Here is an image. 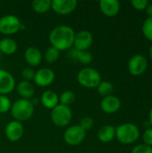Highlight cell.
I'll return each instance as SVG.
<instances>
[{
	"mask_svg": "<svg viewBox=\"0 0 152 153\" xmlns=\"http://www.w3.org/2000/svg\"><path fill=\"white\" fill-rule=\"evenodd\" d=\"M131 153H152V147L146 144H139L133 147Z\"/></svg>",
	"mask_w": 152,
	"mask_h": 153,
	"instance_id": "obj_31",
	"label": "cell"
},
{
	"mask_svg": "<svg viewBox=\"0 0 152 153\" xmlns=\"http://www.w3.org/2000/svg\"><path fill=\"white\" fill-rule=\"evenodd\" d=\"M34 76H35V71L32 68L27 67L22 71V77L23 79L22 81H26V82H30V81H33Z\"/></svg>",
	"mask_w": 152,
	"mask_h": 153,
	"instance_id": "obj_29",
	"label": "cell"
},
{
	"mask_svg": "<svg viewBox=\"0 0 152 153\" xmlns=\"http://www.w3.org/2000/svg\"><path fill=\"white\" fill-rule=\"evenodd\" d=\"M56 78V74L51 68L43 67L35 72L33 82L39 87H47L51 85Z\"/></svg>",
	"mask_w": 152,
	"mask_h": 153,
	"instance_id": "obj_8",
	"label": "cell"
},
{
	"mask_svg": "<svg viewBox=\"0 0 152 153\" xmlns=\"http://www.w3.org/2000/svg\"><path fill=\"white\" fill-rule=\"evenodd\" d=\"M148 67V62L144 56L134 55L131 57L128 63V70L131 74L138 76L142 74Z\"/></svg>",
	"mask_w": 152,
	"mask_h": 153,
	"instance_id": "obj_12",
	"label": "cell"
},
{
	"mask_svg": "<svg viewBox=\"0 0 152 153\" xmlns=\"http://www.w3.org/2000/svg\"><path fill=\"white\" fill-rule=\"evenodd\" d=\"M116 137V128L113 126H104L98 132V139L104 143H110Z\"/></svg>",
	"mask_w": 152,
	"mask_h": 153,
	"instance_id": "obj_21",
	"label": "cell"
},
{
	"mask_svg": "<svg viewBox=\"0 0 152 153\" xmlns=\"http://www.w3.org/2000/svg\"><path fill=\"white\" fill-rule=\"evenodd\" d=\"M142 140L144 144L152 147V127L145 130L142 134Z\"/></svg>",
	"mask_w": 152,
	"mask_h": 153,
	"instance_id": "obj_32",
	"label": "cell"
},
{
	"mask_svg": "<svg viewBox=\"0 0 152 153\" xmlns=\"http://www.w3.org/2000/svg\"><path fill=\"white\" fill-rule=\"evenodd\" d=\"M78 5L76 0H53L51 9L59 15H68L72 13Z\"/></svg>",
	"mask_w": 152,
	"mask_h": 153,
	"instance_id": "obj_9",
	"label": "cell"
},
{
	"mask_svg": "<svg viewBox=\"0 0 152 153\" xmlns=\"http://www.w3.org/2000/svg\"><path fill=\"white\" fill-rule=\"evenodd\" d=\"M24 134V127L21 122L13 120L9 122L4 128V134L5 137L10 142H18L21 140Z\"/></svg>",
	"mask_w": 152,
	"mask_h": 153,
	"instance_id": "obj_11",
	"label": "cell"
},
{
	"mask_svg": "<svg viewBox=\"0 0 152 153\" xmlns=\"http://www.w3.org/2000/svg\"><path fill=\"white\" fill-rule=\"evenodd\" d=\"M59 56H60V51L58 49H56V48L50 46L49 48H47L46 49L43 57L47 63L53 64L59 59Z\"/></svg>",
	"mask_w": 152,
	"mask_h": 153,
	"instance_id": "obj_24",
	"label": "cell"
},
{
	"mask_svg": "<svg viewBox=\"0 0 152 153\" xmlns=\"http://www.w3.org/2000/svg\"><path fill=\"white\" fill-rule=\"evenodd\" d=\"M40 102L47 109L52 110L59 104V96L51 90L45 91L40 98Z\"/></svg>",
	"mask_w": 152,
	"mask_h": 153,
	"instance_id": "obj_18",
	"label": "cell"
},
{
	"mask_svg": "<svg viewBox=\"0 0 152 153\" xmlns=\"http://www.w3.org/2000/svg\"><path fill=\"white\" fill-rule=\"evenodd\" d=\"M79 126H80L85 132L90 131V130L93 127V126H94V120H93V118L90 117H88V116L83 117L81 118Z\"/></svg>",
	"mask_w": 152,
	"mask_h": 153,
	"instance_id": "obj_28",
	"label": "cell"
},
{
	"mask_svg": "<svg viewBox=\"0 0 152 153\" xmlns=\"http://www.w3.org/2000/svg\"><path fill=\"white\" fill-rule=\"evenodd\" d=\"M93 43V35L89 30H80L75 33L73 48L77 50L86 51L88 50Z\"/></svg>",
	"mask_w": 152,
	"mask_h": 153,
	"instance_id": "obj_10",
	"label": "cell"
},
{
	"mask_svg": "<svg viewBox=\"0 0 152 153\" xmlns=\"http://www.w3.org/2000/svg\"><path fill=\"white\" fill-rule=\"evenodd\" d=\"M145 11H146V13L149 17H152V4H149L147 5V7L145 8Z\"/></svg>",
	"mask_w": 152,
	"mask_h": 153,
	"instance_id": "obj_33",
	"label": "cell"
},
{
	"mask_svg": "<svg viewBox=\"0 0 152 153\" xmlns=\"http://www.w3.org/2000/svg\"><path fill=\"white\" fill-rule=\"evenodd\" d=\"M83 153H87V152H83Z\"/></svg>",
	"mask_w": 152,
	"mask_h": 153,
	"instance_id": "obj_37",
	"label": "cell"
},
{
	"mask_svg": "<svg viewBox=\"0 0 152 153\" xmlns=\"http://www.w3.org/2000/svg\"><path fill=\"white\" fill-rule=\"evenodd\" d=\"M77 82L84 88L95 89L101 82V75L92 67H84L77 74Z\"/></svg>",
	"mask_w": 152,
	"mask_h": 153,
	"instance_id": "obj_4",
	"label": "cell"
},
{
	"mask_svg": "<svg viewBox=\"0 0 152 153\" xmlns=\"http://www.w3.org/2000/svg\"><path fill=\"white\" fill-rule=\"evenodd\" d=\"M99 8L105 16L115 17L120 11V3L117 0H101Z\"/></svg>",
	"mask_w": 152,
	"mask_h": 153,
	"instance_id": "obj_16",
	"label": "cell"
},
{
	"mask_svg": "<svg viewBox=\"0 0 152 153\" xmlns=\"http://www.w3.org/2000/svg\"><path fill=\"white\" fill-rule=\"evenodd\" d=\"M69 57L72 60L77 61L79 63H81L83 65H90L92 60H93V56L92 54L89 51H81V50H77L74 48L69 49V53H68Z\"/></svg>",
	"mask_w": 152,
	"mask_h": 153,
	"instance_id": "obj_17",
	"label": "cell"
},
{
	"mask_svg": "<svg viewBox=\"0 0 152 153\" xmlns=\"http://www.w3.org/2000/svg\"><path fill=\"white\" fill-rule=\"evenodd\" d=\"M142 33L147 39L152 41V17H148L143 22Z\"/></svg>",
	"mask_w": 152,
	"mask_h": 153,
	"instance_id": "obj_26",
	"label": "cell"
},
{
	"mask_svg": "<svg viewBox=\"0 0 152 153\" xmlns=\"http://www.w3.org/2000/svg\"><path fill=\"white\" fill-rule=\"evenodd\" d=\"M24 59L30 66H39L43 60V55L38 48L29 47L24 52Z\"/></svg>",
	"mask_w": 152,
	"mask_h": 153,
	"instance_id": "obj_15",
	"label": "cell"
},
{
	"mask_svg": "<svg viewBox=\"0 0 152 153\" xmlns=\"http://www.w3.org/2000/svg\"><path fill=\"white\" fill-rule=\"evenodd\" d=\"M121 108V100L119 98L110 95L102 99L100 102V108L107 114H114Z\"/></svg>",
	"mask_w": 152,
	"mask_h": 153,
	"instance_id": "obj_14",
	"label": "cell"
},
{
	"mask_svg": "<svg viewBox=\"0 0 152 153\" xmlns=\"http://www.w3.org/2000/svg\"><path fill=\"white\" fill-rule=\"evenodd\" d=\"M50 118L56 126L65 127L71 123L73 119V111L70 107L58 104L51 110Z\"/></svg>",
	"mask_w": 152,
	"mask_h": 153,
	"instance_id": "obj_5",
	"label": "cell"
},
{
	"mask_svg": "<svg viewBox=\"0 0 152 153\" xmlns=\"http://www.w3.org/2000/svg\"><path fill=\"white\" fill-rule=\"evenodd\" d=\"M96 89L98 91V93L103 98H105L112 95L114 91V85L108 81H101Z\"/></svg>",
	"mask_w": 152,
	"mask_h": 153,
	"instance_id": "obj_23",
	"label": "cell"
},
{
	"mask_svg": "<svg viewBox=\"0 0 152 153\" xmlns=\"http://www.w3.org/2000/svg\"><path fill=\"white\" fill-rule=\"evenodd\" d=\"M15 89V80L6 70L0 69V95L11 93Z\"/></svg>",
	"mask_w": 152,
	"mask_h": 153,
	"instance_id": "obj_13",
	"label": "cell"
},
{
	"mask_svg": "<svg viewBox=\"0 0 152 153\" xmlns=\"http://www.w3.org/2000/svg\"><path fill=\"white\" fill-rule=\"evenodd\" d=\"M0 61H1V53H0Z\"/></svg>",
	"mask_w": 152,
	"mask_h": 153,
	"instance_id": "obj_36",
	"label": "cell"
},
{
	"mask_svg": "<svg viewBox=\"0 0 152 153\" xmlns=\"http://www.w3.org/2000/svg\"><path fill=\"white\" fill-rule=\"evenodd\" d=\"M131 4L134 9L138 11H142V10H145V8L149 4V2L147 0H132Z\"/></svg>",
	"mask_w": 152,
	"mask_h": 153,
	"instance_id": "obj_30",
	"label": "cell"
},
{
	"mask_svg": "<svg viewBox=\"0 0 152 153\" xmlns=\"http://www.w3.org/2000/svg\"><path fill=\"white\" fill-rule=\"evenodd\" d=\"M22 25L20 19L13 14H5L0 17V33L3 35H13L22 30Z\"/></svg>",
	"mask_w": 152,
	"mask_h": 153,
	"instance_id": "obj_6",
	"label": "cell"
},
{
	"mask_svg": "<svg viewBox=\"0 0 152 153\" xmlns=\"http://www.w3.org/2000/svg\"><path fill=\"white\" fill-rule=\"evenodd\" d=\"M149 117H150V124L152 126V108L151 109V111H150V116H149Z\"/></svg>",
	"mask_w": 152,
	"mask_h": 153,
	"instance_id": "obj_34",
	"label": "cell"
},
{
	"mask_svg": "<svg viewBox=\"0 0 152 153\" xmlns=\"http://www.w3.org/2000/svg\"><path fill=\"white\" fill-rule=\"evenodd\" d=\"M76 96L72 91H65L59 96V104L70 107V105L73 104L75 101Z\"/></svg>",
	"mask_w": 152,
	"mask_h": 153,
	"instance_id": "obj_25",
	"label": "cell"
},
{
	"mask_svg": "<svg viewBox=\"0 0 152 153\" xmlns=\"http://www.w3.org/2000/svg\"><path fill=\"white\" fill-rule=\"evenodd\" d=\"M75 32L71 26L57 25L54 27L48 35V40L52 47L58 49L60 52L69 50L73 46Z\"/></svg>",
	"mask_w": 152,
	"mask_h": 153,
	"instance_id": "obj_1",
	"label": "cell"
},
{
	"mask_svg": "<svg viewBox=\"0 0 152 153\" xmlns=\"http://www.w3.org/2000/svg\"><path fill=\"white\" fill-rule=\"evenodd\" d=\"M51 2L50 0H34L31 3V7L37 13H45L51 8Z\"/></svg>",
	"mask_w": 152,
	"mask_h": 153,
	"instance_id": "obj_22",
	"label": "cell"
},
{
	"mask_svg": "<svg viewBox=\"0 0 152 153\" xmlns=\"http://www.w3.org/2000/svg\"><path fill=\"white\" fill-rule=\"evenodd\" d=\"M85 137L86 132L79 125L68 127L64 134V140L70 146H77L81 144Z\"/></svg>",
	"mask_w": 152,
	"mask_h": 153,
	"instance_id": "obj_7",
	"label": "cell"
},
{
	"mask_svg": "<svg viewBox=\"0 0 152 153\" xmlns=\"http://www.w3.org/2000/svg\"><path fill=\"white\" fill-rule=\"evenodd\" d=\"M18 48L17 42L11 38H3L0 39V53L4 55H13Z\"/></svg>",
	"mask_w": 152,
	"mask_h": 153,
	"instance_id": "obj_20",
	"label": "cell"
},
{
	"mask_svg": "<svg viewBox=\"0 0 152 153\" xmlns=\"http://www.w3.org/2000/svg\"><path fill=\"white\" fill-rule=\"evenodd\" d=\"M16 91L18 94L21 96V99H24V100L32 99L35 93L34 86L30 82H26V81L20 82L16 86Z\"/></svg>",
	"mask_w": 152,
	"mask_h": 153,
	"instance_id": "obj_19",
	"label": "cell"
},
{
	"mask_svg": "<svg viewBox=\"0 0 152 153\" xmlns=\"http://www.w3.org/2000/svg\"><path fill=\"white\" fill-rule=\"evenodd\" d=\"M150 56H151V58L152 59V45L151 46V48H150Z\"/></svg>",
	"mask_w": 152,
	"mask_h": 153,
	"instance_id": "obj_35",
	"label": "cell"
},
{
	"mask_svg": "<svg viewBox=\"0 0 152 153\" xmlns=\"http://www.w3.org/2000/svg\"><path fill=\"white\" fill-rule=\"evenodd\" d=\"M34 105L30 100L19 99L12 104L11 115L15 121L23 122L29 120L34 114Z\"/></svg>",
	"mask_w": 152,
	"mask_h": 153,
	"instance_id": "obj_2",
	"label": "cell"
},
{
	"mask_svg": "<svg viewBox=\"0 0 152 153\" xmlns=\"http://www.w3.org/2000/svg\"><path fill=\"white\" fill-rule=\"evenodd\" d=\"M140 136V130L137 126L132 123H125L116 128V138L123 144L135 143Z\"/></svg>",
	"mask_w": 152,
	"mask_h": 153,
	"instance_id": "obj_3",
	"label": "cell"
},
{
	"mask_svg": "<svg viewBox=\"0 0 152 153\" xmlns=\"http://www.w3.org/2000/svg\"><path fill=\"white\" fill-rule=\"evenodd\" d=\"M12 102L6 95H0V114H4L10 111Z\"/></svg>",
	"mask_w": 152,
	"mask_h": 153,
	"instance_id": "obj_27",
	"label": "cell"
}]
</instances>
